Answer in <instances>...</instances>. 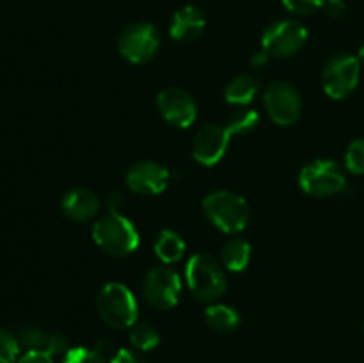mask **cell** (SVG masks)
<instances>
[{"label": "cell", "mask_w": 364, "mask_h": 363, "mask_svg": "<svg viewBox=\"0 0 364 363\" xmlns=\"http://www.w3.org/2000/svg\"><path fill=\"white\" fill-rule=\"evenodd\" d=\"M92 238L103 251L112 256H127L139 246L134 224L119 212H107L92 224Z\"/></svg>", "instance_id": "1"}, {"label": "cell", "mask_w": 364, "mask_h": 363, "mask_svg": "<svg viewBox=\"0 0 364 363\" xmlns=\"http://www.w3.org/2000/svg\"><path fill=\"white\" fill-rule=\"evenodd\" d=\"M187 285L198 301L213 302L226 290V276L223 267L210 255L199 253L187 263Z\"/></svg>", "instance_id": "2"}, {"label": "cell", "mask_w": 364, "mask_h": 363, "mask_svg": "<svg viewBox=\"0 0 364 363\" xmlns=\"http://www.w3.org/2000/svg\"><path fill=\"white\" fill-rule=\"evenodd\" d=\"M96 308L103 322L114 330H127L137 322V301L121 283H107L98 292Z\"/></svg>", "instance_id": "3"}, {"label": "cell", "mask_w": 364, "mask_h": 363, "mask_svg": "<svg viewBox=\"0 0 364 363\" xmlns=\"http://www.w3.org/2000/svg\"><path fill=\"white\" fill-rule=\"evenodd\" d=\"M203 212L226 233L244 230L249 221V205L242 196L228 191H217L203 199Z\"/></svg>", "instance_id": "4"}, {"label": "cell", "mask_w": 364, "mask_h": 363, "mask_svg": "<svg viewBox=\"0 0 364 363\" xmlns=\"http://www.w3.org/2000/svg\"><path fill=\"white\" fill-rule=\"evenodd\" d=\"M361 77V63L348 53H336L327 60L322 73L323 91L334 100L347 98L358 88Z\"/></svg>", "instance_id": "5"}, {"label": "cell", "mask_w": 364, "mask_h": 363, "mask_svg": "<svg viewBox=\"0 0 364 363\" xmlns=\"http://www.w3.org/2000/svg\"><path fill=\"white\" fill-rule=\"evenodd\" d=\"M299 184L306 194L326 198L343 191L347 180L343 169L334 160H315L302 167Z\"/></svg>", "instance_id": "6"}, {"label": "cell", "mask_w": 364, "mask_h": 363, "mask_svg": "<svg viewBox=\"0 0 364 363\" xmlns=\"http://www.w3.org/2000/svg\"><path fill=\"white\" fill-rule=\"evenodd\" d=\"M159 31L155 28V25L148 23V21L132 23L130 27H127L121 32L119 39H117L119 53L134 64H142L151 60L155 53L159 52Z\"/></svg>", "instance_id": "7"}, {"label": "cell", "mask_w": 364, "mask_h": 363, "mask_svg": "<svg viewBox=\"0 0 364 363\" xmlns=\"http://www.w3.org/2000/svg\"><path fill=\"white\" fill-rule=\"evenodd\" d=\"M308 41V31L295 20H279L265 28L262 48L272 57H291Z\"/></svg>", "instance_id": "8"}, {"label": "cell", "mask_w": 364, "mask_h": 363, "mask_svg": "<svg viewBox=\"0 0 364 363\" xmlns=\"http://www.w3.org/2000/svg\"><path fill=\"white\" fill-rule=\"evenodd\" d=\"M263 102H265L267 110H269L270 120L277 125L288 127V125L295 123L299 120V116H301V95H299L297 88L294 84H290V82H272L265 89Z\"/></svg>", "instance_id": "9"}, {"label": "cell", "mask_w": 364, "mask_h": 363, "mask_svg": "<svg viewBox=\"0 0 364 363\" xmlns=\"http://www.w3.org/2000/svg\"><path fill=\"white\" fill-rule=\"evenodd\" d=\"M180 276L169 267H151L142 280V295L159 310H169L178 302Z\"/></svg>", "instance_id": "10"}, {"label": "cell", "mask_w": 364, "mask_h": 363, "mask_svg": "<svg viewBox=\"0 0 364 363\" xmlns=\"http://www.w3.org/2000/svg\"><path fill=\"white\" fill-rule=\"evenodd\" d=\"M156 105H159L164 120L174 127H191L198 116V105H196L194 98L180 88H167L160 91Z\"/></svg>", "instance_id": "11"}, {"label": "cell", "mask_w": 364, "mask_h": 363, "mask_svg": "<svg viewBox=\"0 0 364 363\" xmlns=\"http://www.w3.org/2000/svg\"><path fill=\"white\" fill-rule=\"evenodd\" d=\"M231 132L228 127L208 123L198 130L192 146V155L203 166H215L230 146Z\"/></svg>", "instance_id": "12"}, {"label": "cell", "mask_w": 364, "mask_h": 363, "mask_svg": "<svg viewBox=\"0 0 364 363\" xmlns=\"http://www.w3.org/2000/svg\"><path fill=\"white\" fill-rule=\"evenodd\" d=\"M169 171L153 160H141L134 164L127 173V185L137 194H160L167 187Z\"/></svg>", "instance_id": "13"}, {"label": "cell", "mask_w": 364, "mask_h": 363, "mask_svg": "<svg viewBox=\"0 0 364 363\" xmlns=\"http://www.w3.org/2000/svg\"><path fill=\"white\" fill-rule=\"evenodd\" d=\"M206 27V18L201 9L194 6H183L173 14L171 20V38L180 43H192L203 34Z\"/></svg>", "instance_id": "14"}, {"label": "cell", "mask_w": 364, "mask_h": 363, "mask_svg": "<svg viewBox=\"0 0 364 363\" xmlns=\"http://www.w3.org/2000/svg\"><path fill=\"white\" fill-rule=\"evenodd\" d=\"M60 209H63V214L68 219L84 223V221L92 219L98 214L100 199L89 189L77 187L64 194L63 201H60Z\"/></svg>", "instance_id": "15"}, {"label": "cell", "mask_w": 364, "mask_h": 363, "mask_svg": "<svg viewBox=\"0 0 364 363\" xmlns=\"http://www.w3.org/2000/svg\"><path fill=\"white\" fill-rule=\"evenodd\" d=\"M259 89L258 78L252 77V75H240V77L233 78V80L228 84L224 96L230 103L233 105H245V103L252 102V98L256 96Z\"/></svg>", "instance_id": "16"}, {"label": "cell", "mask_w": 364, "mask_h": 363, "mask_svg": "<svg viewBox=\"0 0 364 363\" xmlns=\"http://www.w3.org/2000/svg\"><path fill=\"white\" fill-rule=\"evenodd\" d=\"M205 320L217 333H230L240 324V315L231 306L210 305L205 310Z\"/></svg>", "instance_id": "17"}, {"label": "cell", "mask_w": 364, "mask_h": 363, "mask_svg": "<svg viewBox=\"0 0 364 363\" xmlns=\"http://www.w3.org/2000/svg\"><path fill=\"white\" fill-rule=\"evenodd\" d=\"M155 253L164 263H174L183 256L185 242L176 231L164 230L160 231L155 242Z\"/></svg>", "instance_id": "18"}, {"label": "cell", "mask_w": 364, "mask_h": 363, "mask_svg": "<svg viewBox=\"0 0 364 363\" xmlns=\"http://www.w3.org/2000/svg\"><path fill=\"white\" fill-rule=\"evenodd\" d=\"M251 260V244L244 238H231L223 248V262L233 273L244 270Z\"/></svg>", "instance_id": "19"}, {"label": "cell", "mask_w": 364, "mask_h": 363, "mask_svg": "<svg viewBox=\"0 0 364 363\" xmlns=\"http://www.w3.org/2000/svg\"><path fill=\"white\" fill-rule=\"evenodd\" d=\"M14 337H16L20 347H25L27 351H46L50 335L34 324H21L14 331Z\"/></svg>", "instance_id": "20"}, {"label": "cell", "mask_w": 364, "mask_h": 363, "mask_svg": "<svg viewBox=\"0 0 364 363\" xmlns=\"http://www.w3.org/2000/svg\"><path fill=\"white\" fill-rule=\"evenodd\" d=\"M130 342L137 351H151L159 345V331L148 322H135L130 330Z\"/></svg>", "instance_id": "21"}, {"label": "cell", "mask_w": 364, "mask_h": 363, "mask_svg": "<svg viewBox=\"0 0 364 363\" xmlns=\"http://www.w3.org/2000/svg\"><path fill=\"white\" fill-rule=\"evenodd\" d=\"M259 123V114L252 109H240L235 110L230 116L228 121V130L231 132V135L237 134H249V132L255 130Z\"/></svg>", "instance_id": "22"}, {"label": "cell", "mask_w": 364, "mask_h": 363, "mask_svg": "<svg viewBox=\"0 0 364 363\" xmlns=\"http://www.w3.org/2000/svg\"><path fill=\"white\" fill-rule=\"evenodd\" d=\"M345 166L354 174L364 173V139H355L348 144L345 153Z\"/></svg>", "instance_id": "23"}, {"label": "cell", "mask_w": 364, "mask_h": 363, "mask_svg": "<svg viewBox=\"0 0 364 363\" xmlns=\"http://www.w3.org/2000/svg\"><path fill=\"white\" fill-rule=\"evenodd\" d=\"M18 354H20V344L14 333L0 327V363H16Z\"/></svg>", "instance_id": "24"}, {"label": "cell", "mask_w": 364, "mask_h": 363, "mask_svg": "<svg viewBox=\"0 0 364 363\" xmlns=\"http://www.w3.org/2000/svg\"><path fill=\"white\" fill-rule=\"evenodd\" d=\"M63 363H107V358L98 349L70 347V351L64 354Z\"/></svg>", "instance_id": "25"}, {"label": "cell", "mask_w": 364, "mask_h": 363, "mask_svg": "<svg viewBox=\"0 0 364 363\" xmlns=\"http://www.w3.org/2000/svg\"><path fill=\"white\" fill-rule=\"evenodd\" d=\"M281 2L291 14H297V16H308L322 9L323 6V0H281Z\"/></svg>", "instance_id": "26"}, {"label": "cell", "mask_w": 364, "mask_h": 363, "mask_svg": "<svg viewBox=\"0 0 364 363\" xmlns=\"http://www.w3.org/2000/svg\"><path fill=\"white\" fill-rule=\"evenodd\" d=\"M109 363H146V359L137 351H132V349H117L110 356Z\"/></svg>", "instance_id": "27"}, {"label": "cell", "mask_w": 364, "mask_h": 363, "mask_svg": "<svg viewBox=\"0 0 364 363\" xmlns=\"http://www.w3.org/2000/svg\"><path fill=\"white\" fill-rule=\"evenodd\" d=\"M322 9L329 18H340L347 11V4L345 0H323Z\"/></svg>", "instance_id": "28"}, {"label": "cell", "mask_w": 364, "mask_h": 363, "mask_svg": "<svg viewBox=\"0 0 364 363\" xmlns=\"http://www.w3.org/2000/svg\"><path fill=\"white\" fill-rule=\"evenodd\" d=\"M16 363H53L52 356L45 351H27Z\"/></svg>", "instance_id": "29"}, {"label": "cell", "mask_w": 364, "mask_h": 363, "mask_svg": "<svg viewBox=\"0 0 364 363\" xmlns=\"http://www.w3.org/2000/svg\"><path fill=\"white\" fill-rule=\"evenodd\" d=\"M121 196L117 194V192H112V194L107 196V209H109V212H117L121 206Z\"/></svg>", "instance_id": "30"}, {"label": "cell", "mask_w": 364, "mask_h": 363, "mask_svg": "<svg viewBox=\"0 0 364 363\" xmlns=\"http://www.w3.org/2000/svg\"><path fill=\"white\" fill-rule=\"evenodd\" d=\"M269 53L265 52V50H262V52H256L255 56L251 57V66H255V68H258V66H263V64L267 63V60H269Z\"/></svg>", "instance_id": "31"}, {"label": "cell", "mask_w": 364, "mask_h": 363, "mask_svg": "<svg viewBox=\"0 0 364 363\" xmlns=\"http://www.w3.org/2000/svg\"><path fill=\"white\" fill-rule=\"evenodd\" d=\"M358 59H359V63H361L363 66H364V45L361 46V50H359V56H358Z\"/></svg>", "instance_id": "32"}]
</instances>
